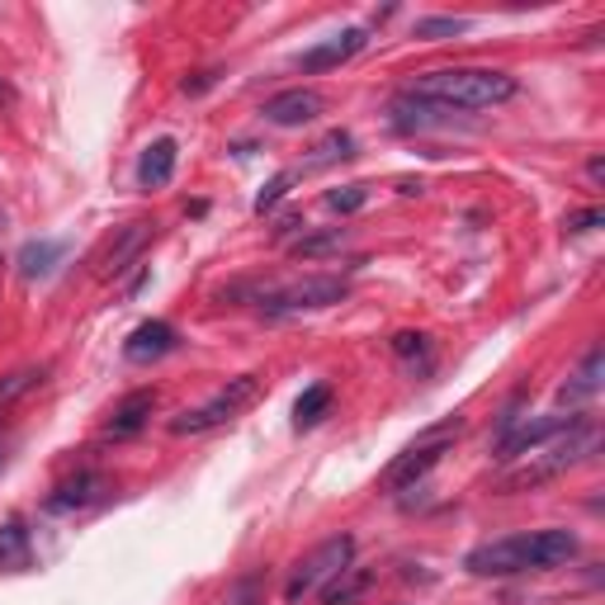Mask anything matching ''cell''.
I'll return each instance as SVG.
<instances>
[{
  "label": "cell",
  "mask_w": 605,
  "mask_h": 605,
  "mask_svg": "<svg viewBox=\"0 0 605 605\" xmlns=\"http://www.w3.org/2000/svg\"><path fill=\"white\" fill-rule=\"evenodd\" d=\"M572 553H578V535L572 530H535V535H512V539L477 544L464 559V568L473 578H516V572L559 568Z\"/></svg>",
  "instance_id": "1"
},
{
  "label": "cell",
  "mask_w": 605,
  "mask_h": 605,
  "mask_svg": "<svg viewBox=\"0 0 605 605\" xmlns=\"http://www.w3.org/2000/svg\"><path fill=\"white\" fill-rule=\"evenodd\" d=\"M411 95L436 100L444 109H497L516 95V76L492 72V67H440L417 76Z\"/></svg>",
  "instance_id": "2"
},
{
  "label": "cell",
  "mask_w": 605,
  "mask_h": 605,
  "mask_svg": "<svg viewBox=\"0 0 605 605\" xmlns=\"http://www.w3.org/2000/svg\"><path fill=\"white\" fill-rule=\"evenodd\" d=\"M596 444H601V426H596V417H578V421L568 426V431H559L549 444H539V450L530 454V464H520L516 473H506L497 492H502V497H512V492H525V487L549 483V477L578 469L582 459H592Z\"/></svg>",
  "instance_id": "3"
},
{
  "label": "cell",
  "mask_w": 605,
  "mask_h": 605,
  "mask_svg": "<svg viewBox=\"0 0 605 605\" xmlns=\"http://www.w3.org/2000/svg\"><path fill=\"white\" fill-rule=\"evenodd\" d=\"M459 431H464V417H444V421L431 426V431H421V436L411 440L407 450L384 469V487L403 492V487L417 483V477H426V473H431L440 459H444V450H450V444L459 440Z\"/></svg>",
  "instance_id": "4"
},
{
  "label": "cell",
  "mask_w": 605,
  "mask_h": 605,
  "mask_svg": "<svg viewBox=\"0 0 605 605\" xmlns=\"http://www.w3.org/2000/svg\"><path fill=\"white\" fill-rule=\"evenodd\" d=\"M261 397V374H242L232 378L228 388H218L209 403L195 407V411H180V417H170V436H204V431H218V426L237 421L242 411Z\"/></svg>",
  "instance_id": "5"
},
{
  "label": "cell",
  "mask_w": 605,
  "mask_h": 605,
  "mask_svg": "<svg viewBox=\"0 0 605 605\" xmlns=\"http://www.w3.org/2000/svg\"><path fill=\"white\" fill-rule=\"evenodd\" d=\"M350 563H355V539L350 535H331V539H322L308 559H302L289 578H284V601L289 605H302L308 596H317L322 586L337 578V572H345Z\"/></svg>",
  "instance_id": "6"
},
{
  "label": "cell",
  "mask_w": 605,
  "mask_h": 605,
  "mask_svg": "<svg viewBox=\"0 0 605 605\" xmlns=\"http://www.w3.org/2000/svg\"><path fill=\"white\" fill-rule=\"evenodd\" d=\"M350 294V284L337 275H302L289 279L279 289H261L256 308L270 317H289V312H317V308H337V302Z\"/></svg>",
  "instance_id": "7"
},
{
  "label": "cell",
  "mask_w": 605,
  "mask_h": 605,
  "mask_svg": "<svg viewBox=\"0 0 605 605\" xmlns=\"http://www.w3.org/2000/svg\"><path fill=\"white\" fill-rule=\"evenodd\" d=\"M327 109V100L317 95L312 86H298V90H284L275 100H265V123H275V129H302V123H312L317 114Z\"/></svg>",
  "instance_id": "8"
},
{
  "label": "cell",
  "mask_w": 605,
  "mask_h": 605,
  "mask_svg": "<svg viewBox=\"0 0 605 605\" xmlns=\"http://www.w3.org/2000/svg\"><path fill=\"white\" fill-rule=\"evenodd\" d=\"M393 129H403V133H426V129H450L454 123V109H444L436 100H421V95H397L393 100Z\"/></svg>",
  "instance_id": "9"
},
{
  "label": "cell",
  "mask_w": 605,
  "mask_h": 605,
  "mask_svg": "<svg viewBox=\"0 0 605 605\" xmlns=\"http://www.w3.org/2000/svg\"><path fill=\"white\" fill-rule=\"evenodd\" d=\"M572 421H578V417H539V421H525V426H516V431H506V436H502L497 459L506 464V459H516V454H535L539 444H549L559 431H568Z\"/></svg>",
  "instance_id": "10"
},
{
  "label": "cell",
  "mask_w": 605,
  "mask_h": 605,
  "mask_svg": "<svg viewBox=\"0 0 605 605\" xmlns=\"http://www.w3.org/2000/svg\"><path fill=\"white\" fill-rule=\"evenodd\" d=\"M364 43H370V34H364V29H341L337 38H327V43L308 47V53H298V67H302V72H331V67H341V62L355 57Z\"/></svg>",
  "instance_id": "11"
},
{
  "label": "cell",
  "mask_w": 605,
  "mask_h": 605,
  "mask_svg": "<svg viewBox=\"0 0 605 605\" xmlns=\"http://www.w3.org/2000/svg\"><path fill=\"white\" fill-rule=\"evenodd\" d=\"M175 345H180V331H175L170 322H142L133 337L123 341V355H129L133 364H152V360L170 355Z\"/></svg>",
  "instance_id": "12"
},
{
  "label": "cell",
  "mask_w": 605,
  "mask_h": 605,
  "mask_svg": "<svg viewBox=\"0 0 605 605\" xmlns=\"http://www.w3.org/2000/svg\"><path fill=\"white\" fill-rule=\"evenodd\" d=\"M152 411H156V393H152V388L129 393V397H123V403L114 407V417L105 421V436H109V440H129V436H138L142 426L152 421Z\"/></svg>",
  "instance_id": "13"
},
{
  "label": "cell",
  "mask_w": 605,
  "mask_h": 605,
  "mask_svg": "<svg viewBox=\"0 0 605 605\" xmlns=\"http://www.w3.org/2000/svg\"><path fill=\"white\" fill-rule=\"evenodd\" d=\"M152 228H156V222H129V228H123V232L114 237V242H109V251H105V265H100V275H105V279H119L123 270H129V265L138 261V251L147 246Z\"/></svg>",
  "instance_id": "14"
},
{
  "label": "cell",
  "mask_w": 605,
  "mask_h": 605,
  "mask_svg": "<svg viewBox=\"0 0 605 605\" xmlns=\"http://www.w3.org/2000/svg\"><path fill=\"white\" fill-rule=\"evenodd\" d=\"M601 378H605V350L592 345V350H586V360L578 364V374H572L568 384L559 388V403L563 407H578V403H586V397H596L601 393Z\"/></svg>",
  "instance_id": "15"
},
{
  "label": "cell",
  "mask_w": 605,
  "mask_h": 605,
  "mask_svg": "<svg viewBox=\"0 0 605 605\" xmlns=\"http://www.w3.org/2000/svg\"><path fill=\"white\" fill-rule=\"evenodd\" d=\"M175 162H180V147H175V138H156L152 147L142 152V162H138V185H142V189H162V185H170Z\"/></svg>",
  "instance_id": "16"
},
{
  "label": "cell",
  "mask_w": 605,
  "mask_h": 605,
  "mask_svg": "<svg viewBox=\"0 0 605 605\" xmlns=\"http://www.w3.org/2000/svg\"><path fill=\"white\" fill-rule=\"evenodd\" d=\"M100 497H105V477L100 473H76L53 492V497H47V512H81V506L100 502Z\"/></svg>",
  "instance_id": "17"
},
{
  "label": "cell",
  "mask_w": 605,
  "mask_h": 605,
  "mask_svg": "<svg viewBox=\"0 0 605 605\" xmlns=\"http://www.w3.org/2000/svg\"><path fill=\"white\" fill-rule=\"evenodd\" d=\"M67 256V242H53V237H43V242H29L20 251V275L24 279H47L57 270V261Z\"/></svg>",
  "instance_id": "18"
},
{
  "label": "cell",
  "mask_w": 605,
  "mask_h": 605,
  "mask_svg": "<svg viewBox=\"0 0 605 605\" xmlns=\"http://www.w3.org/2000/svg\"><path fill=\"white\" fill-rule=\"evenodd\" d=\"M370 582H374L370 568H355V563H350L345 572H337V578L322 586V605H355L364 592H370Z\"/></svg>",
  "instance_id": "19"
},
{
  "label": "cell",
  "mask_w": 605,
  "mask_h": 605,
  "mask_svg": "<svg viewBox=\"0 0 605 605\" xmlns=\"http://www.w3.org/2000/svg\"><path fill=\"white\" fill-rule=\"evenodd\" d=\"M43 364H24V370H10L6 378H0V411H6L10 403H20V397L29 393V388H38L43 384Z\"/></svg>",
  "instance_id": "20"
},
{
  "label": "cell",
  "mask_w": 605,
  "mask_h": 605,
  "mask_svg": "<svg viewBox=\"0 0 605 605\" xmlns=\"http://www.w3.org/2000/svg\"><path fill=\"white\" fill-rule=\"evenodd\" d=\"M327 407H331V388L327 384H312L294 403V426H298V431H308V426H317V421L327 417Z\"/></svg>",
  "instance_id": "21"
},
{
  "label": "cell",
  "mask_w": 605,
  "mask_h": 605,
  "mask_svg": "<svg viewBox=\"0 0 605 605\" xmlns=\"http://www.w3.org/2000/svg\"><path fill=\"white\" fill-rule=\"evenodd\" d=\"M345 246V228H327V232H312V237H298L294 242V256L298 261H317V256H331V251Z\"/></svg>",
  "instance_id": "22"
},
{
  "label": "cell",
  "mask_w": 605,
  "mask_h": 605,
  "mask_svg": "<svg viewBox=\"0 0 605 605\" xmlns=\"http://www.w3.org/2000/svg\"><path fill=\"white\" fill-rule=\"evenodd\" d=\"M29 563V530L20 520H10L0 530V568H24Z\"/></svg>",
  "instance_id": "23"
},
{
  "label": "cell",
  "mask_w": 605,
  "mask_h": 605,
  "mask_svg": "<svg viewBox=\"0 0 605 605\" xmlns=\"http://www.w3.org/2000/svg\"><path fill=\"white\" fill-rule=\"evenodd\" d=\"M345 156H355V138H350V133H327L322 142H317V147H312V162H308V170L312 166H331V162H345Z\"/></svg>",
  "instance_id": "24"
},
{
  "label": "cell",
  "mask_w": 605,
  "mask_h": 605,
  "mask_svg": "<svg viewBox=\"0 0 605 605\" xmlns=\"http://www.w3.org/2000/svg\"><path fill=\"white\" fill-rule=\"evenodd\" d=\"M454 34H469V20H459V14H431V20H417V38H454Z\"/></svg>",
  "instance_id": "25"
},
{
  "label": "cell",
  "mask_w": 605,
  "mask_h": 605,
  "mask_svg": "<svg viewBox=\"0 0 605 605\" xmlns=\"http://www.w3.org/2000/svg\"><path fill=\"white\" fill-rule=\"evenodd\" d=\"M298 175H302V170H279L275 180H270V185L261 189V195H256V213H261V218H265V213L275 209V204H279V199H284V195H289V189L298 185Z\"/></svg>",
  "instance_id": "26"
},
{
  "label": "cell",
  "mask_w": 605,
  "mask_h": 605,
  "mask_svg": "<svg viewBox=\"0 0 605 605\" xmlns=\"http://www.w3.org/2000/svg\"><path fill=\"white\" fill-rule=\"evenodd\" d=\"M364 204H370V189H364V185H345V189H331V195H327L331 213H360Z\"/></svg>",
  "instance_id": "27"
},
{
  "label": "cell",
  "mask_w": 605,
  "mask_h": 605,
  "mask_svg": "<svg viewBox=\"0 0 605 605\" xmlns=\"http://www.w3.org/2000/svg\"><path fill=\"white\" fill-rule=\"evenodd\" d=\"M426 350H431V337H426V331H397L393 337V355H403V360L426 355Z\"/></svg>",
  "instance_id": "28"
},
{
  "label": "cell",
  "mask_w": 605,
  "mask_h": 605,
  "mask_svg": "<svg viewBox=\"0 0 605 605\" xmlns=\"http://www.w3.org/2000/svg\"><path fill=\"white\" fill-rule=\"evenodd\" d=\"M601 222H605V213H601V209H582V213H572V218L563 222V228H568L572 237H578V232H592V228H601Z\"/></svg>",
  "instance_id": "29"
},
{
  "label": "cell",
  "mask_w": 605,
  "mask_h": 605,
  "mask_svg": "<svg viewBox=\"0 0 605 605\" xmlns=\"http://www.w3.org/2000/svg\"><path fill=\"white\" fill-rule=\"evenodd\" d=\"M228 605H261V586H256V578H246L237 592L228 596Z\"/></svg>",
  "instance_id": "30"
},
{
  "label": "cell",
  "mask_w": 605,
  "mask_h": 605,
  "mask_svg": "<svg viewBox=\"0 0 605 605\" xmlns=\"http://www.w3.org/2000/svg\"><path fill=\"white\" fill-rule=\"evenodd\" d=\"M397 195H407V199L421 195V180H397Z\"/></svg>",
  "instance_id": "31"
},
{
  "label": "cell",
  "mask_w": 605,
  "mask_h": 605,
  "mask_svg": "<svg viewBox=\"0 0 605 605\" xmlns=\"http://www.w3.org/2000/svg\"><path fill=\"white\" fill-rule=\"evenodd\" d=\"M586 175H592V180H601V175H605V162H601V156H592V162H586Z\"/></svg>",
  "instance_id": "32"
},
{
  "label": "cell",
  "mask_w": 605,
  "mask_h": 605,
  "mask_svg": "<svg viewBox=\"0 0 605 605\" xmlns=\"http://www.w3.org/2000/svg\"><path fill=\"white\" fill-rule=\"evenodd\" d=\"M0 105H6V109L14 105V90H10V81H6V76H0Z\"/></svg>",
  "instance_id": "33"
}]
</instances>
